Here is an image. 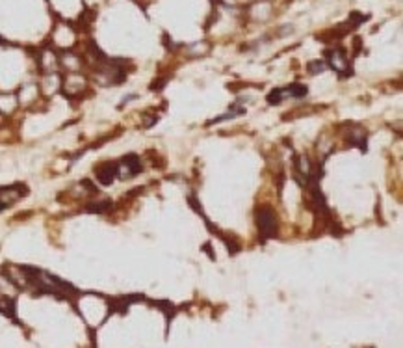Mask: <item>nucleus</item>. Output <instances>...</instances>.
Wrapping results in <instances>:
<instances>
[{
  "label": "nucleus",
  "mask_w": 403,
  "mask_h": 348,
  "mask_svg": "<svg viewBox=\"0 0 403 348\" xmlns=\"http://www.w3.org/2000/svg\"><path fill=\"white\" fill-rule=\"evenodd\" d=\"M257 223L264 237H273L275 235V212L269 207H260L257 211Z\"/></svg>",
  "instance_id": "obj_1"
},
{
  "label": "nucleus",
  "mask_w": 403,
  "mask_h": 348,
  "mask_svg": "<svg viewBox=\"0 0 403 348\" xmlns=\"http://www.w3.org/2000/svg\"><path fill=\"white\" fill-rule=\"evenodd\" d=\"M310 73H318V71H323V63L321 62H314L309 65Z\"/></svg>",
  "instance_id": "obj_2"
}]
</instances>
